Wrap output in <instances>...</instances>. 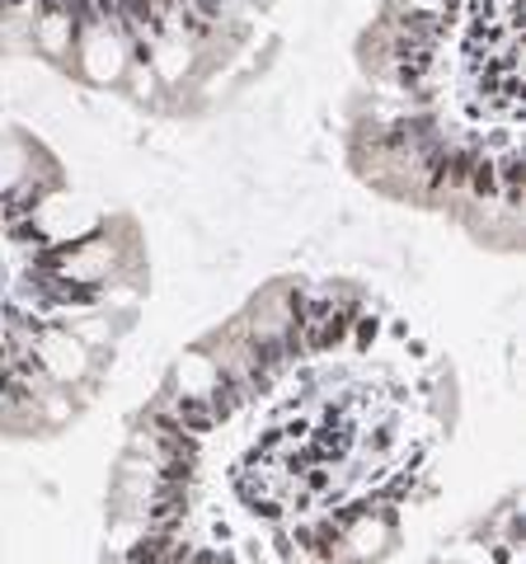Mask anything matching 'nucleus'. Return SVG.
<instances>
[{
  "instance_id": "nucleus-1",
  "label": "nucleus",
  "mask_w": 526,
  "mask_h": 564,
  "mask_svg": "<svg viewBox=\"0 0 526 564\" xmlns=\"http://www.w3.org/2000/svg\"><path fill=\"white\" fill-rule=\"evenodd\" d=\"M174 419H179L193 437H202V433L217 423V414H212V404H207V395H179V400H174Z\"/></svg>"
},
{
  "instance_id": "nucleus-2",
  "label": "nucleus",
  "mask_w": 526,
  "mask_h": 564,
  "mask_svg": "<svg viewBox=\"0 0 526 564\" xmlns=\"http://www.w3.org/2000/svg\"><path fill=\"white\" fill-rule=\"evenodd\" d=\"M66 14H72V20H76V29H95V24H99L95 0H66Z\"/></svg>"
},
{
  "instance_id": "nucleus-3",
  "label": "nucleus",
  "mask_w": 526,
  "mask_h": 564,
  "mask_svg": "<svg viewBox=\"0 0 526 564\" xmlns=\"http://www.w3.org/2000/svg\"><path fill=\"white\" fill-rule=\"evenodd\" d=\"M372 339H376V321H372V315H362V321H358V348H366Z\"/></svg>"
}]
</instances>
